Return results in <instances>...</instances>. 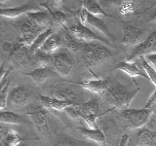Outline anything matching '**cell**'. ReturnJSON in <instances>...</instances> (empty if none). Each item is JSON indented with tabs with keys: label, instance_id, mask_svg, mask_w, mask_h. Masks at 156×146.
<instances>
[{
	"label": "cell",
	"instance_id": "1",
	"mask_svg": "<svg viewBox=\"0 0 156 146\" xmlns=\"http://www.w3.org/2000/svg\"><path fill=\"white\" fill-rule=\"evenodd\" d=\"M80 53L83 61L89 69L98 67L112 57V52L109 48L100 42L84 43Z\"/></svg>",
	"mask_w": 156,
	"mask_h": 146
},
{
	"label": "cell",
	"instance_id": "2",
	"mask_svg": "<svg viewBox=\"0 0 156 146\" xmlns=\"http://www.w3.org/2000/svg\"><path fill=\"white\" fill-rule=\"evenodd\" d=\"M139 91L140 89L133 92H129L123 86L117 85L108 87V89L105 94V96L107 101L114 106L113 108H119L123 110L129 108L131 101L135 99V96H136Z\"/></svg>",
	"mask_w": 156,
	"mask_h": 146
},
{
	"label": "cell",
	"instance_id": "3",
	"mask_svg": "<svg viewBox=\"0 0 156 146\" xmlns=\"http://www.w3.org/2000/svg\"><path fill=\"white\" fill-rule=\"evenodd\" d=\"M151 110L150 109H135L127 108L120 111V116L125 121L126 128L130 130L140 129L144 126L150 118Z\"/></svg>",
	"mask_w": 156,
	"mask_h": 146
},
{
	"label": "cell",
	"instance_id": "4",
	"mask_svg": "<svg viewBox=\"0 0 156 146\" xmlns=\"http://www.w3.org/2000/svg\"><path fill=\"white\" fill-rule=\"evenodd\" d=\"M46 30V28L38 26L37 23L32 22L30 19L27 17V19H24L20 24L21 36H20L18 42L23 44L27 47H31L33 42L36 40V38Z\"/></svg>",
	"mask_w": 156,
	"mask_h": 146
},
{
	"label": "cell",
	"instance_id": "5",
	"mask_svg": "<svg viewBox=\"0 0 156 146\" xmlns=\"http://www.w3.org/2000/svg\"><path fill=\"white\" fill-rule=\"evenodd\" d=\"M78 16H79V21H80L79 23H82L83 26L89 27L90 29H96L97 31L104 34L105 37H107L112 41L115 40L114 35L109 31V29L107 28L106 24L98 17H96L94 15H92L91 13L88 12L83 6L79 10Z\"/></svg>",
	"mask_w": 156,
	"mask_h": 146
},
{
	"label": "cell",
	"instance_id": "6",
	"mask_svg": "<svg viewBox=\"0 0 156 146\" xmlns=\"http://www.w3.org/2000/svg\"><path fill=\"white\" fill-rule=\"evenodd\" d=\"M150 33L145 28L128 24L123 28V37H122L121 43L127 48L136 47L144 41Z\"/></svg>",
	"mask_w": 156,
	"mask_h": 146
},
{
	"label": "cell",
	"instance_id": "7",
	"mask_svg": "<svg viewBox=\"0 0 156 146\" xmlns=\"http://www.w3.org/2000/svg\"><path fill=\"white\" fill-rule=\"evenodd\" d=\"M27 115L35 126L36 130L43 135H50L49 131V113L44 105H33L27 111Z\"/></svg>",
	"mask_w": 156,
	"mask_h": 146
},
{
	"label": "cell",
	"instance_id": "8",
	"mask_svg": "<svg viewBox=\"0 0 156 146\" xmlns=\"http://www.w3.org/2000/svg\"><path fill=\"white\" fill-rule=\"evenodd\" d=\"M67 31L69 32L71 35L74 36L76 39H78L82 43H92V42H100L105 44V46H109L110 42L105 40L102 37H100L99 35L82 23H78L77 24H73L67 28Z\"/></svg>",
	"mask_w": 156,
	"mask_h": 146
},
{
	"label": "cell",
	"instance_id": "9",
	"mask_svg": "<svg viewBox=\"0 0 156 146\" xmlns=\"http://www.w3.org/2000/svg\"><path fill=\"white\" fill-rule=\"evenodd\" d=\"M53 66L62 76H68L72 71L74 58L69 52L60 51L52 55Z\"/></svg>",
	"mask_w": 156,
	"mask_h": 146
},
{
	"label": "cell",
	"instance_id": "10",
	"mask_svg": "<svg viewBox=\"0 0 156 146\" xmlns=\"http://www.w3.org/2000/svg\"><path fill=\"white\" fill-rule=\"evenodd\" d=\"M156 52V30L151 32L147 38L143 41L138 46L133 48L130 56L127 58V61L133 62V61L139 57H144L149 54H153Z\"/></svg>",
	"mask_w": 156,
	"mask_h": 146
},
{
	"label": "cell",
	"instance_id": "11",
	"mask_svg": "<svg viewBox=\"0 0 156 146\" xmlns=\"http://www.w3.org/2000/svg\"><path fill=\"white\" fill-rule=\"evenodd\" d=\"M81 118L86 122L89 129H98L97 118L99 117V104L97 100L91 99L80 106Z\"/></svg>",
	"mask_w": 156,
	"mask_h": 146
},
{
	"label": "cell",
	"instance_id": "12",
	"mask_svg": "<svg viewBox=\"0 0 156 146\" xmlns=\"http://www.w3.org/2000/svg\"><path fill=\"white\" fill-rule=\"evenodd\" d=\"M29 58H30V51L28 50V47L20 42L14 44L11 53L8 55V60L14 66L26 65Z\"/></svg>",
	"mask_w": 156,
	"mask_h": 146
},
{
	"label": "cell",
	"instance_id": "13",
	"mask_svg": "<svg viewBox=\"0 0 156 146\" xmlns=\"http://www.w3.org/2000/svg\"><path fill=\"white\" fill-rule=\"evenodd\" d=\"M30 91L26 86H18L10 92L8 101L14 105L26 106L30 100Z\"/></svg>",
	"mask_w": 156,
	"mask_h": 146
},
{
	"label": "cell",
	"instance_id": "14",
	"mask_svg": "<svg viewBox=\"0 0 156 146\" xmlns=\"http://www.w3.org/2000/svg\"><path fill=\"white\" fill-rule=\"evenodd\" d=\"M41 11L40 6H38L35 3H27L23 6H20L16 8H7L1 9V16L6 18H17L22 16L23 14H28L32 12H39Z\"/></svg>",
	"mask_w": 156,
	"mask_h": 146
},
{
	"label": "cell",
	"instance_id": "15",
	"mask_svg": "<svg viewBox=\"0 0 156 146\" xmlns=\"http://www.w3.org/2000/svg\"><path fill=\"white\" fill-rule=\"evenodd\" d=\"M42 105H44L46 108H51L57 111H62L66 110L67 107L70 106H77L74 103H72L70 101H67L65 99H58V97H51V96H39Z\"/></svg>",
	"mask_w": 156,
	"mask_h": 146
},
{
	"label": "cell",
	"instance_id": "16",
	"mask_svg": "<svg viewBox=\"0 0 156 146\" xmlns=\"http://www.w3.org/2000/svg\"><path fill=\"white\" fill-rule=\"evenodd\" d=\"M135 141L136 146H156V133L148 129H140Z\"/></svg>",
	"mask_w": 156,
	"mask_h": 146
},
{
	"label": "cell",
	"instance_id": "17",
	"mask_svg": "<svg viewBox=\"0 0 156 146\" xmlns=\"http://www.w3.org/2000/svg\"><path fill=\"white\" fill-rule=\"evenodd\" d=\"M80 86L87 91H90L92 92H95L97 95L102 96L105 94V92L108 89V84L107 81L101 80V79H95V80H89L79 83Z\"/></svg>",
	"mask_w": 156,
	"mask_h": 146
},
{
	"label": "cell",
	"instance_id": "18",
	"mask_svg": "<svg viewBox=\"0 0 156 146\" xmlns=\"http://www.w3.org/2000/svg\"><path fill=\"white\" fill-rule=\"evenodd\" d=\"M55 94L58 96V99L70 101L77 106H81L84 103L82 96L76 91L70 89V88H62V89L57 90Z\"/></svg>",
	"mask_w": 156,
	"mask_h": 146
},
{
	"label": "cell",
	"instance_id": "19",
	"mask_svg": "<svg viewBox=\"0 0 156 146\" xmlns=\"http://www.w3.org/2000/svg\"><path fill=\"white\" fill-rule=\"evenodd\" d=\"M28 19H30L32 22L37 23L38 26H40L44 28H50L51 24L53 23L54 19L51 16L50 13L44 12V11H39V12H32L27 14Z\"/></svg>",
	"mask_w": 156,
	"mask_h": 146
},
{
	"label": "cell",
	"instance_id": "20",
	"mask_svg": "<svg viewBox=\"0 0 156 146\" xmlns=\"http://www.w3.org/2000/svg\"><path fill=\"white\" fill-rule=\"evenodd\" d=\"M77 130H78V133L82 134L84 137L89 138L100 145H105V134L99 129H89V128L86 129V128H83V127H79V128H77Z\"/></svg>",
	"mask_w": 156,
	"mask_h": 146
},
{
	"label": "cell",
	"instance_id": "21",
	"mask_svg": "<svg viewBox=\"0 0 156 146\" xmlns=\"http://www.w3.org/2000/svg\"><path fill=\"white\" fill-rule=\"evenodd\" d=\"M24 75L29 77L30 79L37 85H40L42 83L47 80L54 75V72L49 67H43V68H35L30 72L24 73Z\"/></svg>",
	"mask_w": 156,
	"mask_h": 146
},
{
	"label": "cell",
	"instance_id": "22",
	"mask_svg": "<svg viewBox=\"0 0 156 146\" xmlns=\"http://www.w3.org/2000/svg\"><path fill=\"white\" fill-rule=\"evenodd\" d=\"M115 69H118L125 72L127 75L130 77H144V78H148V76L146 74L141 73L140 70L138 68L134 62H130V61H121L118 64L115 66Z\"/></svg>",
	"mask_w": 156,
	"mask_h": 146
},
{
	"label": "cell",
	"instance_id": "23",
	"mask_svg": "<svg viewBox=\"0 0 156 146\" xmlns=\"http://www.w3.org/2000/svg\"><path fill=\"white\" fill-rule=\"evenodd\" d=\"M61 45H62L61 37L57 33H53L45 41V43L43 44L40 50L43 51L44 53L49 54V55H54L55 53H57L58 49L61 47Z\"/></svg>",
	"mask_w": 156,
	"mask_h": 146
},
{
	"label": "cell",
	"instance_id": "24",
	"mask_svg": "<svg viewBox=\"0 0 156 146\" xmlns=\"http://www.w3.org/2000/svg\"><path fill=\"white\" fill-rule=\"evenodd\" d=\"M136 0H101V4L104 5H117L120 8L121 13L125 15L130 12H133L136 8Z\"/></svg>",
	"mask_w": 156,
	"mask_h": 146
},
{
	"label": "cell",
	"instance_id": "25",
	"mask_svg": "<svg viewBox=\"0 0 156 146\" xmlns=\"http://www.w3.org/2000/svg\"><path fill=\"white\" fill-rule=\"evenodd\" d=\"M26 138L20 135L16 130H9L7 134L1 138V146H20L24 142Z\"/></svg>",
	"mask_w": 156,
	"mask_h": 146
},
{
	"label": "cell",
	"instance_id": "26",
	"mask_svg": "<svg viewBox=\"0 0 156 146\" xmlns=\"http://www.w3.org/2000/svg\"><path fill=\"white\" fill-rule=\"evenodd\" d=\"M33 61H34V65H35L36 68L49 67L50 65H53L52 55L44 53L41 50H38L33 55Z\"/></svg>",
	"mask_w": 156,
	"mask_h": 146
},
{
	"label": "cell",
	"instance_id": "27",
	"mask_svg": "<svg viewBox=\"0 0 156 146\" xmlns=\"http://www.w3.org/2000/svg\"><path fill=\"white\" fill-rule=\"evenodd\" d=\"M83 7H84L88 12L91 13L94 16H101V17H108L104 9L101 7V5L96 2L95 0H85L83 3Z\"/></svg>",
	"mask_w": 156,
	"mask_h": 146
},
{
	"label": "cell",
	"instance_id": "28",
	"mask_svg": "<svg viewBox=\"0 0 156 146\" xmlns=\"http://www.w3.org/2000/svg\"><path fill=\"white\" fill-rule=\"evenodd\" d=\"M0 121L3 124H13L20 125L23 123V118L17 113H14L12 111H1L0 112Z\"/></svg>",
	"mask_w": 156,
	"mask_h": 146
},
{
	"label": "cell",
	"instance_id": "29",
	"mask_svg": "<svg viewBox=\"0 0 156 146\" xmlns=\"http://www.w3.org/2000/svg\"><path fill=\"white\" fill-rule=\"evenodd\" d=\"M53 33H54V32H53L52 29H51V28H49V29H47L46 31H44L43 33H41L40 35H39V36L36 38V40L33 42V44L31 45L30 49H29V51H30V55H31V56H33L34 54H35L38 50H40V48L43 46V44L45 43V41L52 35Z\"/></svg>",
	"mask_w": 156,
	"mask_h": 146
},
{
	"label": "cell",
	"instance_id": "30",
	"mask_svg": "<svg viewBox=\"0 0 156 146\" xmlns=\"http://www.w3.org/2000/svg\"><path fill=\"white\" fill-rule=\"evenodd\" d=\"M65 41H66V47L69 49L71 52H80L81 48L83 46V44L81 41H79L78 39H76L73 35L69 32H66L65 35Z\"/></svg>",
	"mask_w": 156,
	"mask_h": 146
},
{
	"label": "cell",
	"instance_id": "31",
	"mask_svg": "<svg viewBox=\"0 0 156 146\" xmlns=\"http://www.w3.org/2000/svg\"><path fill=\"white\" fill-rule=\"evenodd\" d=\"M140 58H141V64H143V67L146 73V75L148 76V79H150V81L156 87V70L149 64V62L144 57H140Z\"/></svg>",
	"mask_w": 156,
	"mask_h": 146
},
{
	"label": "cell",
	"instance_id": "32",
	"mask_svg": "<svg viewBox=\"0 0 156 146\" xmlns=\"http://www.w3.org/2000/svg\"><path fill=\"white\" fill-rule=\"evenodd\" d=\"M51 14V16L54 19V22L58 23V24H61L62 26H63L65 28H66V23H67V17L66 15L63 13V12H61V11H50L49 12Z\"/></svg>",
	"mask_w": 156,
	"mask_h": 146
},
{
	"label": "cell",
	"instance_id": "33",
	"mask_svg": "<svg viewBox=\"0 0 156 146\" xmlns=\"http://www.w3.org/2000/svg\"><path fill=\"white\" fill-rule=\"evenodd\" d=\"M66 113L70 117V118L77 120V119H82L81 118V111H80V106H70L67 107L65 110Z\"/></svg>",
	"mask_w": 156,
	"mask_h": 146
},
{
	"label": "cell",
	"instance_id": "34",
	"mask_svg": "<svg viewBox=\"0 0 156 146\" xmlns=\"http://www.w3.org/2000/svg\"><path fill=\"white\" fill-rule=\"evenodd\" d=\"M154 105H156V89H155V91L153 92V94L150 96V97L148 99L147 102L145 103V105H144V108L150 109V110H151V108H152V107H153Z\"/></svg>",
	"mask_w": 156,
	"mask_h": 146
},
{
	"label": "cell",
	"instance_id": "35",
	"mask_svg": "<svg viewBox=\"0 0 156 146\" xmlns=\"http://www.w3.org/2000/svg\"><path fill=\"white\" fill-rule=\"evenodd\" d=\"M144 58L146 61L149 62V64L152 66L154 69L156 70V53H153V54H149V55L145 56Z\"/></svg>",
	"mask_w": 156,
	"mask_h": 146
},
{
	"label": "cell",
	"instance_id": "36",
	"mask_svg": "<svg viewBox=\"0 0 156 146\" xmlns=\"http://www.w3.org/2000/svg\"><path fill=\"white\" fill-rule=\"evenodd\" d=\"M54 146H79V145H77L75 143L71 142V141H69V140L63 138V139L58 140L56 143V145H54Z\"/></svg>",
	"mask_w": 156,
	"mask_h": 146
},
{
	"label": "cell",
	"instance_id": "37",
	"mask_svg": "<svg viewBox=\"0 0 156 146\" xmlns=\"http://www.w3.org/2000/svg\"><path fill=\"white\" fill-rule=\"evenodd\" d=\"M13 47H14V44L10 43V42H5V43H3V45H2V50H3L4 53H6L9 55V54L11 53Z\"/></svg>",
	"mask_w": 156,
	"mask_h": 146
},
{
	"label": "cell",
	"instance_id": "38",
	"mask_svg": "<svg viewBox=\"0 0 156 146\" xmlns=\"http://www.w3.org/2000/svg\"><path fill=\"white\" fill-rule=\"evenodd\" d=\"M128 145H129V135L127 134H125L121 136L119 146H128Z\"/></svg>",
	"mask_w": 156,
	"mask_h": 146
},
{
	"label": "cell",
	"instance_id": "39",
	"mask_svg": "<svg viewBox=\"0 0 156 146\" xmlns=\"http://www.w3.org/2000/svg\"><path fill=\"white\" fill-rule=\"evenodd\" d=\"M149 22L152 23V22H156V11L153 13V15L149 18Z\"/></svg>",
	"mask_w": 156,
	"mask_h": 146
},
{
	"label": "cell",
	"instance_id": "40",
	"mask_svg": "<svg viewBox=\"0 0 156 146\" xmlns=\"http://www.w3.org/2000/svg\"><path fill=\"white\" fill-rule=\"evenodd\" d=\"M53 2H54V5H56L57 7H58L62 4V0H53Z\"/></svg>",
	"mask_w": 156,
	"mask_h": 146
},
{
	"label": "cell",
	"instance_id": "41",
	"mask_svg": "<svg viewBox=\"0 0 156 146\" xmlns=\"http://www.w3.org/2000/svg\"><path fill=\"white\" fill-rule=\"evenodd\" d=\"M9 1H11V0H0V2H1V8H3L4 6V4L6 3V2H9Z\"/></svg>",
	"mask_w": 156,
	"mask_h": 146
},
{
	"label": "cell",
	"instance_id": "42",
	"mask_svg": "<svg viewBox=\"0 0 156 146\" xmlns=\"http://www.w3.org/2000/svg\"><path fill=\"white\" fill-rule=\"evenodd\" d=\"M155 6H156V2H155L154 4H152V6H150L147 10H149V9H151V8H153V7H155Z\"/></svg>",
	"mask_w": 156,
	"mask_h": 146
}]
</instances>
